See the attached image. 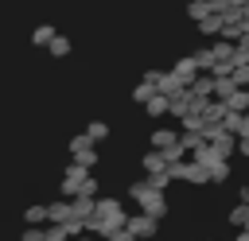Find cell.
Here are the masks:
<instances>
[{"instance_id": "cell-10", "label": "cell", "mask_w": 249, "mask_h": 241, "mask_svg": "<svg viewBox=\"0 0 249 241\" xmlns=\"http://www.w3.org/2000/svg\"><path fill=\"white\" fill-rule=\"evenodd\" d=\"M222 27H226V19H222V12H210L206 19H198V31H202L206 39H218V35H222Z\"/></svg>"}, {"instance_id": "cell-24", "label": "cell", "mask_w": 249, "mask_h": 241, "mask_svg": "<svg viewBox=\"0 0 249 241\" xmlns=\"http://www.w3.org/2000/svg\"><path fill=\"white\" fill-rule=\"evenodd\" d=\"M210 175H214V183H226L233 171H230V159H218V163H210Z\"/></svg>"}, {"instance_id": "cell-30", "label": "cell", "mask_w": 249, "mask_h": 241, "mask_svg": "<svg viewBox=\"0 0 249 241\" xmlns=\"http://www.w3.org/2000/svg\"><path fill=\"white\" fill-rule=\"evenodd\" d=\"M237 152H241V155L249 159V136H237Z\"/></svg>"}, {"instance_id": "cell-9", "label": "cell", "mask_w": 249, "mask_h": 241, "mask_svg": "<svg viewBox=\"0 0 249 241\" xmlns=\"http://www.w3.org/2000/svg\"><path fill=\"white\" fill-rule=\"evenodd\" d=\"M187 183H195V187H206V183H214V175H210V167H206V163L191 159V163H187Z\"/></svg>"}, {"instance_id": "cell-32", "label": "cell", "mask_w": 249, "mask_h": 241, "mask_svg": "<svg viewBox=\"0 0 249 241\" xmlns=\"http://www.w3.org/2000/svg\"><path fill=\"white\" fill-rule=\"evenodd\" d=\"M237 198H241V202H249V187H241V190H237Z\"/></svg>"}, {"instance_id": "cell-12", "label": "cell", "mask_w": 249, "mask_h": 241, "mask_svg": "<svg viewBox=\"0 0 249 241\" xmlns=\"http://www.w3.org/2000/svg\"><path fill=\"white\" fill-rule=\"evenodd\" d=\"M210 12H218V8H214V0H187V19H191V23L206 19Z\"/></svg>"}, {"instance_id": "cell-34", "label": "cell", "mask_w": 249, "mask_h": 241, "mask_svg": "<svg viewBox=\"0 0 249 241\" xmlns=\"http://www.w3.org/2000/svg\"><path fill=\"white\" fill-rule=\"evenodd\" d=\"M206 241H214V237H206Z\"/></svg>"}, {"instance_id": "cell-25", "label": "cell", "mask_w": 249, "mask_h": 241, "mask_svg": "<svg viewBox=\"0 0 249 241\" xmlns=\"http://www.w3.org/2000/svg\"><path fill=\"white\" fill-rule=\"evenodd\" d=\"M19 241H47V225H27L19 233Z\"/></svg>"}, {"instance_id": "cell-23", "label": "cell", "mask_w": 249, "mask_h": 241, "mask_svg": "<svg viewBox=\"0 0 249 241\" xmlns=\"http://www.w3.org/2000/svg\"><path fill=\"white\" fill-rule=\"evenodd\" d=\"M47 51H51V54H54V58H66V54H70V39H66V35H54V39H51V47H47Z\"/></svg>"}, {"instance_id": "cell-29", "label": "cell", "mask_w": 249, "mask_h": 241, "mask_svg": "<svg viewBox=\"0 0 249 241\" xmlns=\"http://www.w3.org/2000/svg\"><path fill=\"white\" fill-rule=\"evenodd\" d=\"M160 74H163V70H156V66H148V70H144V82H152V86H156V82H160Z\"/></svg>"}, {"instance_id": "cell-5", "label": "cell", "mask_w": 249, "mask_h": 241, "mask_svg": "<svg viewBox=\"0 0 249 241\" xmlns=\"http://www.w3.org/2000/svg\"><path fill=\"white\" fill-rule=\"evenodd\" d=\"M156 89H160L163 97H179V93H187L191 86H187V82H183V78H179L175 70H167V74H160V82H156Z\"/></svg>"}, {"instance_id": "cell-31", "label": "cell", "mask_w": 249, "mask_h": 241, "mask_svg": "<svg viewBox=\"0 0 249 241\" xmlns=\"http://www.w3.org/2000/svg\"><path fill=\"white\" fill-rule=\"evenodd\" d=\"M233 241H249V229H237V237Z\"/></svg>"}, {"instance_id": "cell-17", "label": "cell", "mask_w": 249, "mask_h": 241, "mask_svg": "<svg viewBox=\"0 0 249 241\" xmlns=\"http://www.w3.org/2000/svg\"><path fill=\"white\" fill-rule=\"evenodd\" d=\"M74 214L89 222V218L97 214V198H89V194H78V198H74Z\"/></svg>"}, {"instance_id": "cell-19", "label": "cell", "mask_w": 249, "mask_h": 241, "mask_svg": "<svg viewBox=\"0 0 249 241\" xmlns=\"http://www.w3.org/2000/svg\"><path fill=\"white\" fill-rule=\"evenodd\" d=\"M233 89H237V82H233L230 74H214V97H222V101H226Z\"/></svg>"}, {"instance_id": "cell-20", "label": "cell", "mask_w": 249, "mask_h": 241, "mask_svg": "<svg viewBox=\"0 0 249 241\" xmlns=\"http://www.w3.org/2000/svg\"><path fill=\"white\" fill-rule=\"evenodd\" d=\"M156 93H160V89H156L152 82H144V78H140V86H132V101H136V105H148Z\"/></svg>"}, {"instance_id": "cell-27", "label": "cell", "mask_w": 249, "mask_h": 241, "mask_svg": "<svg viewBox=\"0 0 249 241\" xmlns=\"http://www.w3.org/2000/svg\"><path fill=\"white\" fill-rule=\"evenodd\" d=\"M82 194H89V198H97V194H101V183H97V175H89V179L82 183Z\"/></svg>"}, {"instance_id": "cell-18", "label": "cell", "mask_w": 249, "mask_h": 241, "mask_svg": "<svg viewBox=\"0 0 249 241\" xmlns=\"http://www.w3.org/2000/svg\"><path fill=\"white\" fill-rule=\"evenodd\" d=\"M58 31H54V23H39L35 31H31V43L35 47H51V39H54Z\"/></svg>"}, {"instance_id": "cell-11", "label": "cell", "mask_w": 249, "mask_h": 241, "mask_svg": "<svg viewBox=\"0 0 249 241\" xmlns=\"http://www.w3.org/2000/svg\"><path fill=\"white\" fill-rule=\"evenodd\" d=\"M144 113L152 117V120H160V117H171V97H163V93H156L148 105H144Z\"/></svg>"}, {"instance_id": "cell-21", "label": "cell", "mask_w": 249, "mask_h": 241, "mask_svg": "<svg viewBox=\"0 0 249 241\" xmlns=\"http://www.w3.org/2000/svg\"><path fill=\"white\" fill-rule=\"evenodd\" d=\"M109 132H113V128H109V120H89V124H86V136H89V140H97V144H105V140H109Z\"/></svg>"}, {"instance_id": "cell-4", "label": "cell", "mask_w": 249, "mask_h": 241, "mask_svg": "<svg viewBox=\"0 0 249 241\" xmlns=\"http://www.w3.org/2000/svg\"><path fill=\"white\" fill-rule=\"evenodd\" d=\"M179 136H183V128H163V124H156V128L148 132V144H152L156 152H167V148L179 144Z\"/></svg>"}, {"instance_id": "cell-8", "label": "cell", "mask_w": 249, "mask_h": 241, "mask_svg": "<svg viewBox=\"0 0 249 241\" xmlns=\"http://www.w3.org/2000/svg\"><path fill=\"white\" fill-rule=\"evenodd\" d=\"M140 167H144V175H156V171H167L171 163H167V155H163V152H156V148H152V152H144V155H140Z\"/></svg>"}, {"instance_id": "cell-33", "label": "cell", "mask_w": 249, "mask_h": 241, "mask_svg": "<svg viewBox=\"0 0 249 241\" xmlns=\"http://www.w3.org/2000/svg\"><path fill=\"white\" fill-rule=\"evenodd\" d=\"M74 241H93V233H89V237H74Z\"/></svg>"}, {"instance_id": "cell-16", "label": "cell", "mask_w": 249, "mask_h": 241, "mask_svg": "<svg viewBox=\"0 0 249 241\" xmlns=\"http://www.w3.org/2000/svg\"><path fill=\"white\" fill-rule=\"evenodd\" d=\"M191 93H195V97H214V74H198V78L191 82Z\"/></svg>"}, {"instance_id": "cell-14", "label": "cell", "mask_w": 249, "mask_h": 241, "mask_svg": "<svg viewBox=\"0 0 249 241\" xmlns=\"http://www.w3.org/2000/svg\"><path fill=\"white\" fill-rule=\"evenodd\" d=\"M191 58H195V66H198L202 74H210L214 62H218V58H214V47H198V51H191Z\"/></svg>"}, {"instance_id": "cell-3", "label": "cell", "mask_w": 249, "mask_h": 241, "mask_svg": "<svg viewBox=\"0 0 249 241\" xmlns=\"http://www.w3.org/2000/svg\"><path fill=\"white\" fill-rule=\"evenodd\" d=\"M160 222H163V218H156V214H148V210H136V214H128V222H124V225H128L140 241H156Z\"/></svg>"}, {"instance_id": "cell-13", "label": "cell", "mask_w": 249, "mask_h": 241, "mask_svg": "<svg viewBox=\"0 0 249 241\" xmlns=\"http://www.w3.org/2000/svg\"><path fill=\"white\" fill-rule=\"evenodd\" d=\"M171 70H175V74H179V78H183L187 86H191V82H195V78L202 74V70L195 66V58H191V54H187V58H175V66H171Z\"/></svg>"}, {"instance_id": "cell-6", "label": "cell", "mask_w": 249, "mask_h": 241, "mask_svg": "<svg viewBox=\"0 0 249 241\" xmlns=\"http://www.w3.org/2000/svg\"><path fill=\"white\" fill-rule=\"evenodd\" d=\"M97 214H101V218H117L121 225L128 222V214H124V202H121V198H105V194H97Z\"/></svg>"}, {"instance_id": "cell-28", "label": "cell", "mask_w": 249, "mask_h": 241, "mask_svg": "<svg viewBox=\"0 0 249 241\" xmlns=\"http://www.w3.org/2000/svg\"><path fill=\"white\" fill-rule=\"evenodd\" d=\"M237 136H249V109H245L241 120H237Z\"/></svg>"}, {"instance_id": "cell-15", "label": "cell", "mask_w": 249, "mask_h": 241, "mask_svg": "<svg viewBox=\"0 0 249 241\" xmlns=\"http://www.w3.org/2000/svg\"><path fill=\"white\" fill-rule=\"evenodd\" d=\"M226 109H233V113H245V109H249V86H237V89L226 97Z\"/></svg>"}, {"instance_id": "cell-22", "label": "cell", "mask_w": 249, "mask_h": 241, "mask_svg": "<svg viewBox=\"0 0 249 241\" xmlns=\"http://www.w3.org/2000/svg\"><path fill=\"white\" fill-rule=\"evenodd\" d=\"M23 222H27V225H47L51 214H47V206H27V210H23Z\"/></svg>"}, {"instance_id": "cell-26", "label": "cell", "mask_w": 249, "mask_h": 241, "mask_svg": "<svg viewBox=\"0 0 249 241\" xmlns=\"http://www.w3.org/2000/svg\"><path fill=\"white\" fill-rule=\"evenodd\" d=\"M230 78H233V82H237V86H249V58H245V62H237V66H233V74H230Z\"/></svg>"}, {"instance_id": "cell-7", "label": "cell", "mask_w": 249, "mask_h": 241, "mask_svg": "<svg viewBox=\"0 0 249 241\" xmlns=\"http://www.w3.org/2000/svg\"><path fill=\"white\" fill-rule=\"evenodd\" d=\"M210 144H214V152H218V155H226V159H230V155L237 152V132L222 128V132H214V136H210Z\"/></svg>"}, {"instance_id": "cell-1", "label": "cell", "mask_w": 249, "mask_h": 241, "mask_svg": "<svg viewBox=\"0 0 249 241\" xmlns=\"http://www.w3.org/2000/svg\"><path fill=\"white\" fill-rule=\"evenodd\" d=\"M89 175H93V167H86V163L70 159V163L62 167V183H58V187H62V194H66V198H78V194H82V183H86Z\"/></svg>"}, {"instance_id": "cell-2", "label": "cell", "mask_w": 249, "mask_h": 241, "mask_svg": "<svg viewBox=\"0 0 249 241\" xmlns=\"http://www.w3.org/2000/svg\"><path fill=\"white\" fill-rule=\"evenodd\" d=\"M66 152H70V159H78V163H86V167H97V140H89L86 132H78L70 144H66Z\"/></svg>"}]
</instances>
